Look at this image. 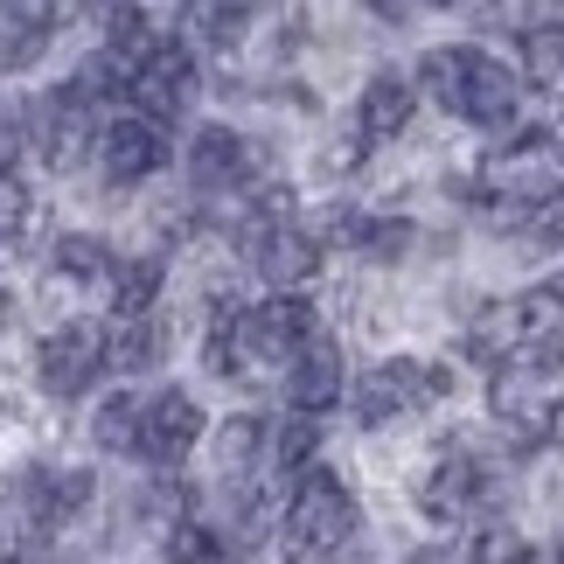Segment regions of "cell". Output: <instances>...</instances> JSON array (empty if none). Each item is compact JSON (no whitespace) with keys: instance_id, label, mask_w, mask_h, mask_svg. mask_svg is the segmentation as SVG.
<instances>
[{"instance_id":"20","label":"cell","mask_w":564,"mask_h":564,"mask_svg":"<svg viewBox=\"0 0 564 564\" xmlns=\"http://www.w3.org/2000/svg\"><path fill=\"white\" fill-rule=\"evenodd\" d=\"M50 286H112V251H105L98 237H63L56 265H50Z\"/></svg>"},{"instance_id":"17","label":"cell","mask_w":564,"mask_h":564,"mask_svg":"<svg viewBox=\"0 0 564 564\" xmlns=\"http://www.w3.org/2000/svg\"><path fill=\"white\" fill-rule=\"evenodd\" d=\"M56 35L50 0H0V70H29Z\"/></svg>"},{"instance_id":"21","label":"cell","mask_w":564,"mask_h":564,"mask_svg":"<svg viewBox=\"0 0 564 564\" xmlns=\"http://www.w3.org/2000/svg\"><path fill=\"white\" fill-rule=\"evenodd\" d=\"M140 425H147V398H133V390H119V398H105L91 440L105 453H140Z\"/></svg>"},{"instance_id":"25","label":"cell","mask_w":564,"mask_h":564,"mask_svg":"<svg viewBox=\"0 0 564 564\" xmlns=\"http://www.w3.org/2000/svg\"><path fill=\"white\" fill-rule=\"evenodd\" d=\"M349 237H356V245L377 258V265H398V258H404L411 245H419V230H411L404 216H383V224H349Z\"/></svg>"},{"instance_id":"15","label":"cell","mask_w":564,"mask_h":564,"mask_svg":"<svg viewBox=\"0 0 564 564\" xmlns=\"http://www.w3.org/2000/svg\"><path fill=\"white\" fill-rule=\"evenodd\" d=\"M84 147H91V91L70 77L50 98V119H42V161H50V167H77Z\"/></svg>"},{"instance_id":"16","label":"cell","mask_w":564,"mask_h":564,"mask_svg":"<svg viewBox=\"0 0 564 564\" xmlns=\"http://www.w3.org/2000/svg\"><path fill=\"white\" fill-rule=\"evenodd\" d=\"M411 105H419V84L404 70H377L362 84V105H356V133L362 140H398L411 126Z\"/></svg>"},{"instance_id":"1","label":"cell","mask_w":564,"mask_h":564,"mask_svg":"<svg viewBox=\"0 0 564 564\" xmlns=\"http://www.w3.org/2000/svg\"><path fill=\"white\" fill-rule=\"evenodd\" d=\"M321 328L314 321V307L300 293H286L279 286L265 307H237V314H224V328H216V349H209V362H216V377H237V383H272V377H286V362H293V349L307 341Z\"/></svg>"},{"instance_id":"31","label":"cell","mask_w":564,"mask_h":564,"mask_svg":"<svg viewBox=\"0 0 564 564\" xmlns=\"http://www.w3.org/2000/svg\"><path fill=\"white\" fill-rule=\"evenodd\" d=\"M536 21H564V0H530V29Z\"/></svg>"},{"instance_id":"27","label":"cell","mask_w":564,"mask_h":564,"mask_svg":"<svg viewBox=\"0 0 564 564\" xmlns=\"http://www.w3.org/2000/svg\"><path fill=\"white\" fill-rule=\"evenodd\" d=\"M29 216H35V203H29V182L0 167V245H14V237L29 230Z\"/></svg>"},{"instance_id":"5","label":"cell","mask_w":564,"mask_h":564,"mask_svg":"<svg viewBox=\"0 0 564 564\" xmlns=\"http://www.w3.org/2000/svg\"><path fill=\"white\" fill-rule=\"evenodd\" d=\"M446 390H453V377L440 370V362H419V356H390V362H377V370L356 383V419H362V425H390V419H411V411L440 404Z\"/></svg>"},{"instance_id":"23","label":"cell","mask_w":564,"mask_h":564,"mask_svg":"<svg viewBox=\"0 0 564 564\" xmlns=\"http://www.w3.org/2000/svg\"><path fill=\"white\" fill-rule=\"evenodd\" d=\"M523 70L536 84L564 77V21H536V29H523Z\"/></svg>"},{"instance_id":"18","label":"cell","mask_w":564,"mask_h":564,"mask_svg":"<svg viewBox=\"0 0 564 564\" xmlns=\"http://www.w3.org/2000/svg\"><path fill=\"white\" fill-rule=\"evenodd\" d=\"M258 8H265V0H182V35L209 42V50H230V42L251 29Z\"/></svg>"},{"instance_id":"3","label":"cell","mask_w":564,"mask_h":564,"mask_svg":"<svg viewBox=\"0 0 564 564\" xmlns=\"http://www.w3.org/2000/svg\"><path fill=\"white\" fill-rule=\"evenodd\" d=\"M356 523H362V509H356L349 481L335 467H300V488L286 502V551L293 557H335L356 536Z\"/></svg>"},{"instance_id":"7","label":"cell","mask_w":564,"mask_h":564,"mask_svg":"<svg viewBox=\"0 0 564 564\" xmlns=\"http://www.w3.org/2000/svg\"><path fill=\"white\" fill-rule=\"evenodd\" d=\"M98 167H105V182H112V188H133L147 175H161V167H167V119L119 112L98 133Z\"/></svg>"},{"instance_id":"11","label":"cell","mask_w":564,"mask_h":564,"mask_svg":"<svg viewBox=\"0 0 564 564\" xmlns=\"http://www.w3.org/2000/svg\"><path fill=\"white\" fill-rule=\"evenodd\" d=\"M286 390H293V411H314V419L341 404L349 377H341V349H335V341L321 335V328L293 349V362H286Z\"/></svg>"},{"instance_id":"14","label":"cell","mask_w":564,"mask_h":564,"mask_svg":"<svg viewBox=\"0 0 564 564\" xmlns=\"http://www.w3.org/2000/svg\"><path fill=\"white\" fill-rule=\"evenodd\" d=\"M258 272H265V286L300 293L321 272V245L300 224H265V230H258Z\"/></svg>"},{"instance_id":"22","label":"cell","mask_w":564,"mask_h":564,"mask_svg":"<svg viewBox=\"0 0 564 564\" xmlns=\"http://www.w3.org/2000/svg\"><path fill=\"white\" fill-rule=\"evenodd\" d=\"M119 321H126L119 341H105L112 370H154V362H161V321H154V307H147V314H119Z\"/></svg>"},{"instance_id":"33","label":"cell","mask_w":564,"mask_h":564,"mask_svg":"<svg viewBox=\"0 0 564 564\" xmlns=\"http://www.w3.org/2000/svg\"><path fill=\"white\" fill-rule=\"evenodd\" d=\"M411 8H446V0H411Z\"/></svg>"},{"instance_id":"2","label":"cell","mask_w":564,"mask_h":564,"mask_svg":"<svg viewBox=\"0 0 564 564\" xmlns=\"http://www.w3.org/2000/svg\"><path fill=\"white\" fill-rule=\"evenodd\" d=\"M419 84L446 105L453 119H467V126H509V119H516V105H523V77H516L502 56L467 50V42L425 50Z\"/></svg>"},{"instance_id":"32","label":"cell","mask_w":564,"mask_h":564,"mask_svg":"<svg viewBox=\"0 0 564 564\" xmlns=\"http://www.w3.org/2000/svg\"><path fill=\"white\" fill-rule=\"evenodd\" d=\"M544 293H551V307H557V314H564V272H557V279H551V286H544Z\"/></svg>"},{"instance_id":"28","label":"cell","mask_w":564,"mask_h":564,"mask_svg":"<svg viewBox=\"0 0 564 564\" xmlns=\"http://www.w3.org/2000/svg\"><path fill=\"white\" fill-rule=\"evenodd\" d=\"M167 557H224V544H216L203 523H175V536H167Z\"/></svg>"},{"instance_id":"13","label":"cell","mask_w":564,"mask_h":564,"mask_svg":"<svg viewBox=\"0 0 564 564\" xmlns=\"http://www.w3.org/2000/svg\"><path fill=\"white\" fill-rule=\"evenodd\" d=\"M251 175V147L230 133V126H203V133L188 140V182L195 188H209V195H224V188H245Z\"/></svg>"},{"instance_id":"30","label":"cell","mask_w":564,"mask_h":564,"mask_svg":"<svg viewBox=\"0 0 564 564\" xmlns=\"http://www.w3.org/2000/svg\"><path fill=\"white\" fill-rule=\"evenodd\" d=\"M536 216H544V237H557V245H564V195H557L551 209H536Z\"/></svg>"},{"instance_id":"9","label":"cell","mask_w":564,"mask_h":564,"mask_svg":"<svg viewBox=\"0 0 564 564\" xmlns=\"http://www.w3.org/2000/svg\"><path fill=\"white\" fill-rule=\"evenodd\" d=\"M488 495V467L474 460V453H440L425 474H419V509L432 523H467L474 509H481Z\"/></svg>"},{"instance_id":"24","label":"cell","mask_w":564,"mask_h":564,"mask_svg":"<svg viewBox=\"0 0 564 564\" xmlns=\"http://www.w3.org/2000/svg\"><path fill=\"white\" fill-rule=\"evenodd\" d=\"M161 293V265L154 258H140V265H112V307L119 314H147Z\"/></svg>"},{"instance_id":"10","label":"cell","mask_w":564,"mask_h":564,"mask_svg":"<svg viewBox=\"0 0 564 564\" xmlns=\"http://www.w3.org/2000/svg\"><path fill=\"white\" fill-rule=\"evenodd\" d=\"M91 502V474H50V467H21V481H14V509H21V523L29 530H63L70 516Z\"/></svg>"},{"instance_id":"6","label":"cell","mask_w":564,"mask_h":564,"mask_svg":"<svg viewBox=\"0 0 564 564\" xmlns=\"http://www.w3.org/2000/svg\"><path fill=\"white\" fill-rule=\"evenodd\" d=\"M35 370H42V390H50V398H84V390L98 383V370H112L105 328L98 321H63V328L35 349Z\"/></svg>"},{"instance_id":"26","label":"cell","mask_w":564,"mask_h":564,"mask_svg":"<svg viewBox=\"0 0 564 564\" xmlns=\"http://www.w3.org/2000/svg\"><path fill=\"white\" fill-rule=\"evenodd\" d=\"M314 440H321L314 411H293L286 432H279V446H272V467H279V474H300V467H307V453H314Z\"/></svg>"},{"instance_id":"4","label":"cell","mask_w":564,"mask_h":564,"mask_svg":"<svg viewBox=\"0 0 564 564\" xmlns=\"http://www.w3.org/2000/svg\"><path fill=\"white\" fill-rule=\"evenodd\" d=\"M557 195H564V147L544 133H523L481 161V203L495 209H551Z\"/></svg>"},{"instance_id":"19","label":"cell","mask_w":564,"mask_h":564,"mask_svg":"<svg viewBox=\"0 0 564 564\" xmlns=\"http://www.w3.org/2000/svg\"><path fill=\"white\" fill-rule=\"evenodd\" d=\"M258 460H265V419H251V411L224 419V432H216V474L245 481V474H258Z\"/></svg>"},{"instance_id":"29","label":"cell","mask_w":564,"mask_h":564,"mask_svg":"<svg viewBox=\"0 0 564 564\" xmlns=\"http://www.w3.org/2000/svg\"><path fill=\"white\" fill-rule=\"evenodd\" d=\"M474 557H530V544H516V536H474Z\"/></svg>"},{"instance_id":"8","label":"cell","mask_w":564,"mask_h":564,"mask_svg":"<svg viewBox=\"0 0 564 564\" xmlns=\"http://www.w3.org/2000/svg\"><path fill=\"white\" fill-rule=\"evenodd\" d=\"M195 98V56H188V35L182 42H147V56L133 63V105L154 119H182Z\"/></svg>"},{"instance_id":"12","label":"cell","mask_w":564,"mask_h":564,"mask_svg":"<svg viewBox=\"0 0 564 564\" xmlns=\"http://www.w3.org/2000/svg\"><path fill=\"white\" fill-rule=\"evenodd\" d=\"M203 440V404L188 398V390H161V398H147V425H140V453L161 467L188 460V446Z\"/></svg>"}]
</instances>
